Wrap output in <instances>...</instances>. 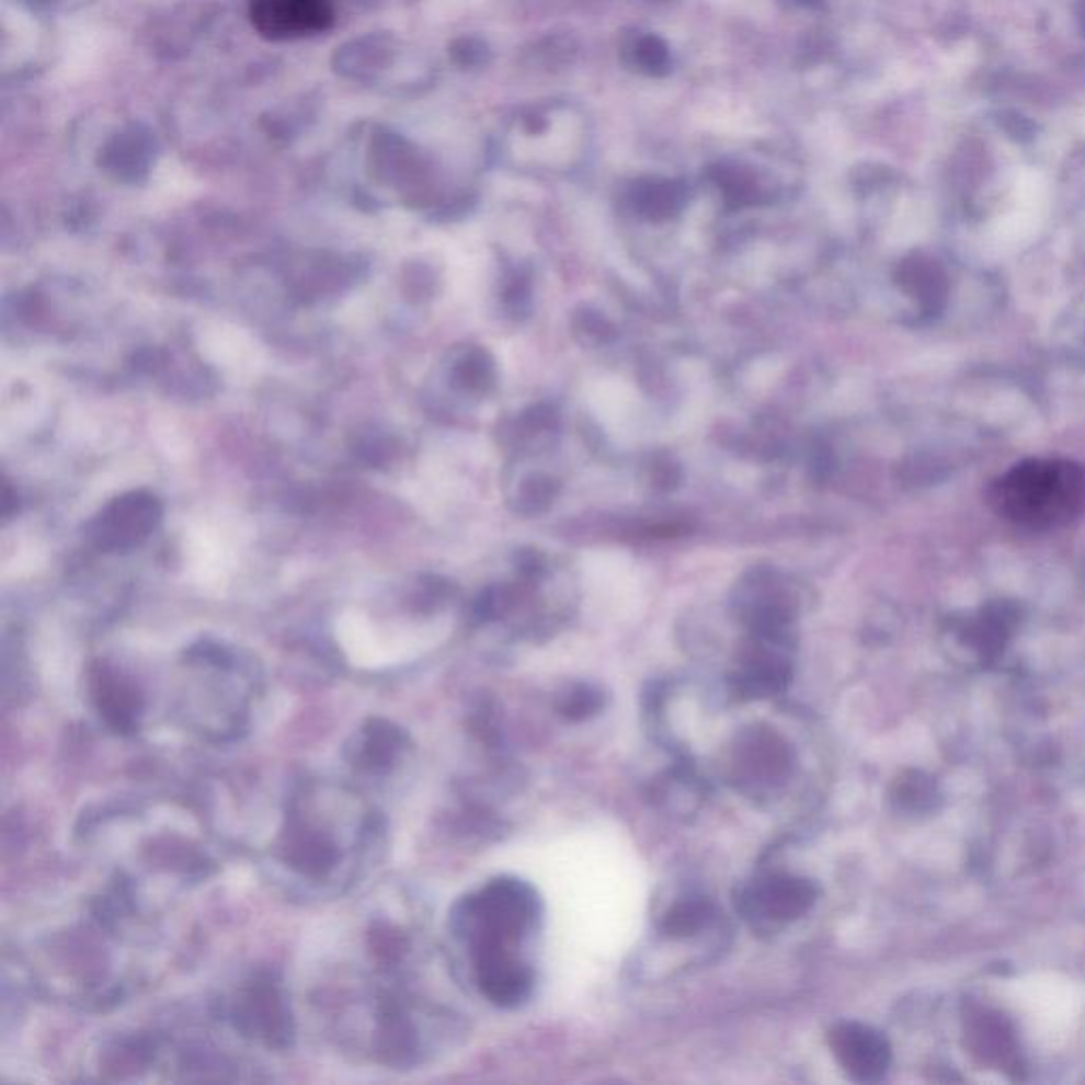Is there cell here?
I'll use <instances>...</instances> for the list:
<instances>
[{
  "label": "cell",
  "mask_w": 1085,
  "mask_h": 1085,
  "mask_svg": "<svg viewBox=\"0 0 1085 1085\" xmlns=\"http://www.w3.org/2000/svg\"><path fill=\"white\" fill-rule=\"evenodd\" d=\"M969 1037H971V1048L989 1062L1003 1060L1014 1048L1012 1030L998 1016H989V1014L980 1016L971 1026Z\"/></svg>",
  "instance_id": "2e32d148"
},
{
  "label": "cell",
  "mask_w": 1085,
  "mask_h": 1085,
  "mask_svg": "<svg viewBox=\"0 0 1085 1085\" xmlns=\"http://www.w3.org/2000/svg\"><path fill=\"white\" fill-rule=\"evenodd\" d=\"M488 376V365L483 363V358L479 354H473L469 356L462 365H460V378L469 386H478L479 382H483Z\"/></svg>",
  "instance_id": "44dd1931"
},
{
  "label": "cell",
  "mask_w": 1085,
  "mask_h": 1085,
  "mask_svg": "<svg viewBox=\"0 0 1085 1085\" xmlns=\"http://www.w3.org/2000/svg\"><path fill=\"white\" fill-rule=\"evenodd\" d=\"M406 744H408V735L397 726L382 719H374L367 723V728L356 740L352 764L361 769L380 772L399 757Z\"/></svg>",
  "instance_id": "4fadbf2b"
},
{
  "label": "cell",
  "mask_w": 1085,
  "mask_h": 1085,
  "mask_svg": "<svg viewBox=\"0 0 1085 1085\" xmlns=\"http://www.w3.org/2000/svg\"><path fill=\"white\" fill-rule=\"evenodd\" d=\"M791 681L789 662L776 651L757 647L744 655L732 676V689L740 700H762L783 694Z\"/></svg>",
  "instance_id": "8fae6325"
},
{
  "label": "cell",
  "mask_w": 1085,
  "mask_h": 1085,
  "mask_svg": "<svg viewBox=\"0 0 1085 1085\" xmlns=\"http://www.w3.org/2000/svg\"><path fill=\"white\" fill-rule=\"evenodd\" d=\"M231 1020L240 1032L270 1048L285 1050L293 1039V1020L285 994L272 978H256L238 994Z\"/></svg>",
  "instance_id": "3957f363"
},
{
  "label": "cell",
  "mask_w": 1085,
  "mask_h": 1085,
  "mask_svg": "<svg viewBox=\"0 0 1085 1085\" xmlns=\"http://www.w3.org/2000/svg\"><path fill=\"white\" fill-rule=\"evenodd\" d=\"M830 1048L842 1071L857 1084H876L891 1069L887 1037L859 1021H842L830 1032Z\"/></svg>",
  "instance_id": "5b68a950"
},
{
  "label": "cell",
  "mask_w": 1085,
  "mask_h": 1085,
  "mask_svg": "<svg viewBox=\"0 0 1085 1085\" xmlns=\"http://www.w3.org/2000/svg\"><path fill=\"white\" fill-rule=\"evenodd\" d=\"M715 918V905L704 896L681 899L664 914L662 933L671 939H685L703 933Z\"/></svg>",
  "instance_id": "9a60e30c"
},
{
  "label": "cell",
  "mask_w": 1085,
  "mask_h": 1085,
  "mask_svg": "<svg viewBox=\"0 0 1085 1085\" xmlns=\"http://www.w3.org/2000/svg\"><path fill=\"white\" fill-rule=\"evenodd\" d=\"M819 899V887L793 873H767L755 880L740 899L742 912L767 923H793L806 916Z\"/></svg>",
  "instance_id": "277c9868"
},
{
  "label": "cell",
  "mask_w": 1085,
  "mask_h": 1085,
  "mask_svg": "<svg viewBox=\"0 0 1085 1085\" xmlns=\"http://www.w3.org/2000/svg\"><path fill=\"white\" fill-rule=\"evenodd\" d=\"M92 698L106 726L119 734L138 728L142 698L136 687L108 666H98L92 674Z\"/></svg>",
  "instance_id": "30bf717a"
},
{
  "label": "cell",
  "mask_w": 1085,
  "mask_h": 1085,
  "mask_svg": "<svg viewBox=\"0 0 1085 1085\" xmlns=\"http://www.w3.org/2000/svg\"><path fill=\"white\" fill-rule=\"evenodd\" d=\"M793 753L789 744L769 730H751L742 735L735 751V767L755 783H774L789 774Z\"/></svg>",
  "instance_id": "9c48e42d"
},
{
  "label": "cell",
  "mask_w": 1085,
  "mask_h": 1085,
  "mask_svg": "<svg viewBox=\"0 0 1085 1085\" xmlns=\"http://www.w3.org/2000/svg\"><path fill=\"white\" fill-rule=\"evenodd\" d=\"M539 899L522 880L499 878L478 894L465 899L456 923L476 948H511L539 921Z\"/></svg>",
  "instance_id": "7a4b0ae2"
},
{
  "label": "cell",
  "mask_w": 1085,
  "mask_h": 1085,
  "mask_svg": "<svg viewBox=\"0 0 1085 1085\" xmlns=\"http://www.w3.org/2000/svg\"><path fill=\"white\" fill-rule=\"evenodd\" d=\"M479 990L499 1007H517L533 992V971L511 948H476Z\"/></svg>",
  "instance_id": "8992f818"
},
{
  "label": "cell",
  "mask_w": 1085,
  "mask_h": 1085,
  "mask_svg": "<svg viewBox=\"0 0 1085 1085\" xmlns=\"http://www.w3.org/2000/svg\"><path fill=\"white\" fill-rule=\"evenodd\" d=\"M715 181L721 187V192L726 193L728 202L738 204V206L751 204L757 197V185H755L753 176L740 168H726V165L717 168Z\"/></svg>",
  "instance_id": "ffe728a7"
},
{
  "label": "cell",
  "mask_w": 1085,
  "mask_h": 1085,
  "mask_svg": "<svg viewBox=\"0 0 1085 1085\" xmlns=\"http://www.w3.org/2000/svg\"><path fill=\"white\" fill-rule=\"evenodd\" d=\"M939 799L937 785L930 776L918 769L903 772L891 787V803L894 810L905 814H925L935 808Z\"/></svg>",
  "instance_id": "5bb4252c"
},
{
  "label": "cell",
  "mask_w": 1085,
  "mask_h": 1085,
  "mask_svg": "<svg viewBox=\"0 0 1085 1085\" xmlns=\"http://www.w3.org/2000/svg\"><path fill=\"white\" fill-rule=\"evenodd\" d=\"M998 511L1030 528H1052L1085 507V471L1064 460H1030L996 483Z\"/></svg>",
  "instance_id": "6da1fadb"
},
{
  "label": "cell",
  "mask_w": 1085,
  "mask_h": 1085,
  "mask_svg": "<svg viewBox=\"0 0 1085 1085\" xmlns=\"http://www.w3.org/2000/svg\"><path fill=\"white\" fill-rule=\"evenodd\" d=\"M683 199H685L683 185L671 181H649L639 185L635 192V202L640 213L651 219L671 217L674 210L681 208Z\"/></svg>",
  "instance_id": "e0dca14e"
},
{
  "label": "cell",
  "mask_w": 1085,
  "mask_h": 1085,
  "mask_svg": "<svg viewBox=\"0 0 1085 1085\" xmlns=\"http://www.w3.org/2000/svg\"><path fill=\"white\" fill-rule=\"evenodd\" d=\"M796 2H799V4H814L816 0H796Z\"/></svg>",
  "instance_id": "7402d4cb"
},
{
  "label": "cell",
  "mask_w": 1085,
  "mask_h": 1085,
  "mask_svg": "<svg viewBox=\"0 0 1085 1085\" xmlns=\"http://www.w3.org/2000/svg\"><path fill=\"white\" fill-rule=\"evenodd\" d=\"M632 58H635V65L639 66V70L647 72V75H653V77H662L671 70V49L655 34L640 36L632 47Z\"/></svg>",
  "instance_id": "d6986e66"
},
{
  "label": "cell",
  "mask_w": 1085,
  "mask_h": 1085,
  "mask_svg": "<svg viewBox=\"0 0 1085 1085\" xmlns=\"http://www.w3.org/2000/svg\"><path fill=\"white\" fill-rule=\"evenodd\" d=\"M251 15L256 31L272 38L319 33L333 20L331 0H253Z\"/></svg>",
  "instance_id": "ba28073f"
},
{
  "label": "cell",
  "mask_w": 1085,
  "mask_h": 1085,
  "mask_svg": "<svg viewBox=\"0 0 1085 1085\" xmlns=\"http://www.w3.org/2000/svg\"><path fill=\"white\" fill-rule=\"evenodd\" d=\"M605 706V698H603V692H598L596 687L592 685H575V687H569L560 698H558V712L567 719V721H573V723H579V721H585L594 715H598Z\"/></svg>",
  "instance_id": "ac0fdd59"
},
{
  "label": "cell",
  "mask_w": 1085,
  "mask_h": 1085,
  "mask_svg": "<svg viewBox=\"0 0 1085 1085\" xmlns=\"http://www.w3.org/2000/svg\"><path fill=\"white\" fill-rule=\"evenodd\" d=\"M160 503L142 492H134L117 499L98 517V545L104 549L134 547L156 528L160 522Z\"/></svg>",
  "instance_id": "52a82bcc"
},
{
  "label": "cell",
  "mask_w": 1085,
  "mask_h": 1085,
  "mask_svg": "<svg viewBox=\"0 0 1085 1085\" xmlns=\"http://www.w3.org/2000/svg\"><path fill=\"white\" fill-rule=\"evenodd\" d=\"M285 850L290 867L310 878H324L338 863V850L327 833L308 830L297 821L287 831Z\"/></svg>",
  "instance_id": "7c38bea8"
}]
</instances>
